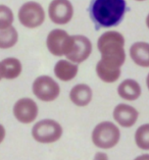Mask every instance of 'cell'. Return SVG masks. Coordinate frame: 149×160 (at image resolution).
Instances as JSON below:
<instances>
[{
  "label": "cell",
  "mask_w": 149,
  "mask_h": 160,
  "mask_svg": "<svg viewBox=\"0 0 149 160\" xmlns=\"http://www.w3.org/2000/svg\"><path fill=\"white\" fill-rule=\"evenodd\" d=\"M97 48L101 58L96 64V73L104 83H115L120 79L121 68L126 60L125 38L116 31H107L99 37Z\"/></svg>",
  "instance_id": "1"
},
{
  "label": "cell",
  "mask_w": 149,
  "mask_h": 160,
  "mask_svg": "<svg viewBox=\"0 0 149 160\" xmlns=\"http://www.w3.org/2000/svg\"><path fill=\"white\" fill-rule=\"evenodd\" d=\"M126 11V0H91L89 6V15L96 29L119 26Z\"/></svg>",
  "instance_id": "2"
},
{
  "label": "cell",
  "mask_w": 149,
  "mask_h": 160,
  "mask_svg": "<svg viewBox=\"0 0 149 160\" xmlns=\"http://www.w3.org/2000/svg\"><path fill=\"white\" fill-rule=\"evenodd\" d=\"M121 139V132L111 122L98 123L92 132V142L100 149H111Z\"/></svg>",
  "instance_id": "3"
},
{
  "label": "cell",
  "mask_w": 149,
  "mask_h": 160,
  "mask_svg": "<svg viewBox=\"0 0 149 160\" xmlns=\"http://www.w3.org/2000/svg\"><path fill=\"white\" fill-rule=\"evenodd\" d=\"M62 127L53 119H42L32 128L35 141L42 144H50L58 141L62 136Z\"/></svg>",
  "instance_id": "4"
},
{
  "label": "cell",
  "mask_w": 149,
  "mask_h": 160,
  "mask_svg": "<svg viewBox=\"0 0 149 160\" xmlns=\"http://www.w3.org/2000/svg\"><path fill=\"white\" fill-rule=\"evenodd\" d=\"M92 52V43L86 36L83 35H74L70 36L69 46L65 51L66 59L80 64L90 56Z\"/></svg>",
  "instance_id": "5"
},
{
  "label": "cell",
  "mask_w": 149,
  "mask_h": 160,
  "mask_svg": "<svg viewBox=\"0 0 149 160\" xmlns=\"http://www.w3.org/2000/svg\"><path fill=\"white\" fill-rule=\"evenodd\" d=\"M18 21L26 28H38L45 21L44 8L40 3L35 1L23 3L18 10Z\"/></svg>",
  "instance_id": "6"
},
{
  "label": "cell",
  "mask_w": 149,
  "mask_h": 160,
  "mask_svg": "<svg viewBox=\"0 0 149 160\" xmlns=\"http://www.w3.org/2000/svg\"><path fill=\"white\" fill-rule=\"evenodd\" d=\"M34 95L44 102L54 101L60 93V88L55 81L49 76H40L35 79L32 85Z\"/></svg>",
  "instance_id": "7"
},
{
  "label": "cell",
  "mask_w": 149,
  "mask_h": 160,
  "mask_svg": "<svg viewBox=\"0 0 149 160\" xmlns=\"http://www.w3.org/2000/svg\"><path fill=\"white\" fill-rule=\"evenodd\" d=\"M48 14L53 24H69L74 15V6L69 0H52L48 6Z\"/></svg>",
  "instance_id": "8"
},
{
  "label": "cell",
  "mask_w": 149,
  "mask_h": 160,
  "mask_svg": "<svg viewBox=\"0 0 149 160\" xmlns=\"http://www.w3.org/2000/svg\"><path fill=\"white\" fill-rule=\"evenodd\" d=\"M38 105L31 98H21L13 105V115L19 122L28 124L38 116Z\"/></svg>",
  "instance_id": "9"
},
{
  "label": "cell",
  "mask_w": 149,
  "mask_h": 160,
  "mask_svg": "<svg viewBox=\"0 0 149 160\" xmlns=\"http://www.w3.org/2000/svg\"><path fill=\"white\" fill-rule=\"evenodd\" d=\"M70 40V35L61 29H54L47 35L46 46L54 56H64Z\"/></svg>",
  "instance_id": "10"
},
{
  "label": "cell",
  "mask_w": 149,
  "mask_h": 160,
  "mask_svg": "<svg viewBox=\"0 0 149 160\" xmlns=\"http://www.w3.org/2000/svg\"><path fill=\"white\" fill-rule=\"evenodd\" d=\"M115 120L123 128H131L136 123L139 113L135 107L128 104H117L112 112Z\"/></svg>",
  "instance_id": "11"
},
{
  "label": "cell",
  "mask_w": 149,
  "mask_h": 160,
  "mask_svg": "<svg viewBox=\"0 0 149 160\" xmlns=\"http://www.w3.org/2000/svg\"><path fill=\"white\" fill-rule=\"evenodd\" d=\"M92 96V89L87 84H78L74 86L69 92L70 101L79 107L87 106L91 102Z\"/></svg>",
  "instance_id": "12"
},
{
  "label": "cell",
  "mask_w": 149,
  "mask_h": 160,
  "mask_svg": "<svg viewBox=\"0 0 149 160\" xmlns=\"http://www.w3.org/2000/svg\"><path fill=\"white\" fill-rule=\"evenodd\" d=\"M79 72V66L77 63L69 59H60L54 65V75L62 82H69L74 80Z\"/></svg>",
  "instance_id": "13"
},
{
  "label": "cell",
  "mask_w": 149,
  "mask_h": 160,
  "mask_svg": "<svg viewBox=\"0 0 149 160\" xmlns=\"http://www.w3.org/2000/svg\"><path fill=\"white\" fill-rule=\"evenodd\" d=\"M130 56L134 63L141 68H149V43L135 42L130 47Z\"/></svg>",
  "instance_id": "14"
},
{
  "label": "cell",
  "mask_w": 149,
  "mask_h": 160,
  "mask_svg": "<svg viewBox=\"0 0 149 160\" xmlns=\"http://www.w3.org/2000/svg\"><path fill=\"white\" fill-rule=\"evenodd\" d=\"M117 94L125 100L135 101L141 95V86L133 79H127L123 81L117 87Z\"/></svg>",
  "instance_id": "15"
},
{
  "label": "cell",
  "mask_w": 149,
  "mask_h": 160,
  "mask_svg": "<svg viewBox=\"0 0 149 160\" xmlns=\"http://www.w3.org/2000/svg\"><path fill=\"white\" fill-rule=\"evenodd\" d=\"M23 65L18 58L8 57L1 60V78L3 80H13L22 73Z\"/></svg>",
  "instance_id": "16"
},
{
  "label": "cell",
  "mask_w": 149,
  "mask_h": 160,
  "mask_svg": "<svg viewBox=\"0 0 149 160\" xmlns=\"http://www.w3.org/2000/svg\"><path fill=\"white\" fill-rule=\"evenodd\" d=\"M18 34L14 27L10 26L6 29L0 30V48H11L18 43Z\"/></svg>",
  "instance_id": "17"
},
{
  "label": "cell",
  "mask_w": 149,
  "mask_h": 160,
  "mask_svg": "<svg viewBox=\"0 0 149 160\" xmlns=\"http://www.w3.org/2000/svg\"><path fill=\"white\" fill-rule=\"evenodd\" d=\"M136 145L142 150H149V123L140 126L135 132Z\"/></svg>",
  "instance_id": "18"
},
{
  "label": "cell",
  "mask_w": 149,
  "mask_h": 160,
  "mask_svg": "<svg viewBox=\"0 0 149 160\" xmlns=\"http://www.w3.org/2000/svg\"><path fill=\"white\" fill-rule=\"evenodd\" d=\"M13 12L8 6L4 4L0 5V30L6 29L13 26Z\"/></svg>",
  "instance_id": "19"
},
{
  "label": "cell",
  "mask_w": 149,
  "mask_h": 160,
  "mask_svg": "<svg viewBox=\"0 0 149 160\" xmlns=\"http://www.w3.org/2000/svg\"><path fill=\"white\" fill-rule=\"evenodd\" d=\"M93 160H108V156L103 152H97Z\"/></svg>",
  "instance_id": "20"
},
{
  "label": "cell",
  "mask_w": 149,
  "mask_h": 160,
  "mask_svg": "<svg viewBox=\"0 0 149 160\" xmlns=\"http://www.w3.org/2000/svg\"><path fill=\"white\" fill-rule=\"evenodd\" d=\"M134 160H149V154H142L136 157Z\"/></svg>",
  "instance_id": "21"
},
{
  "label": "cell",
  "mask_w": 149,
  "mask_h": 160,
  "mask_svg": "<svg viewBox=\"0 0 149 160\" xmlns=\"http://www.w3.org/2000/svg\"><path fill=\"white\" fill-rule=\"evenodd\" d=\"M146 85H147V88L149 90V73L147 75V78H146Z\"/></svg>",
  "instance_id": "22"
},
{
  "label": "cell",
  "mask_w": 149,
  "mask_h": 160,
  "mask_svg": "<svg viewBox=\"0 0 149 160\" xmlns=\"http://www.w3.org/2000/svg\"><path fill=\"white\" fill-rule=\"evenodd\" d=\"M146 26H147V28L149 29V13H148L147 18H146Z\"/></svg>",
  "instance_id": "23"
},
{
  "label": "cell",
  "mask_w": 149,
  "mask_h": 160,
  "mask_svg": "<svg viewBox=\"0 0 149 160\" xmlns=\"http://www.w3.org/2000/svg\"><path fill=\"white\" fill-rule=\"evenodd\" d=\"M136 1H140L141 2V1H145V0H136Z\"/></svg>",
  "instance_id": "24"
}]
</instances>
